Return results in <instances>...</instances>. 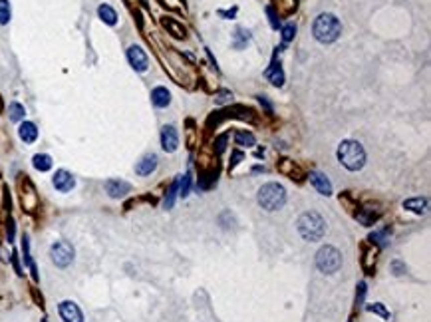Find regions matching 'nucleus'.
<instances>
[{
    "label": "nucleus",
    "mask_w": 431,
    "mask_h": 322,
    "mask_svg": "<svg viewBox=\"0 0 431 322\" xmlns=\"http://www.w3.org/2000/svg\"><path fill=\"white\" fill-rule=\"evenodd\" d=\"M312 34H314V38H316L318 42H322V44H332V42H336L338 36L342 34V24H340V20H338L334 14L324 12V14H320V16L314 20V24H312Z\"/></svg>",
    "instance_id": "obj_1"
},
{
    "label": "nucleus",
    "mask_w": 431,
    "mask_h": 322,
    "mask_svg": "<svg viewBox=\"0 0 431 322\" xmlns=\"http://www.w3.org/2000/svg\"><path fill=\"white\" fill-rule=\"evenodd\" d=\"M296 229H298V233H300V237L304 241L314 243V241H320L324 237V233H326V221L316 211H306V213H302L298 217Z\"/></svg>",
    "instance_id": "obj_2"
},
{
    "label": "nucleus",
    "mask_w": 431,
    "mask_h": 322,
    "mask_svg": "<svg viewBox=\"0 0 431 322\" xmlns=\"http://www.w3.org/2000/svg\"><path fill=\"white\" fill-rule=\"evenodd\" d=\"M338 160L348 171H360L366 165V152L362 144L354 140H346L338 148Z\"/></svg>",
    "instance_id": "obj_3"
},
{
    "label": "nucleus",
    "mask_w": 431,
    "mask_h": 322,
    "mask_svg": "<svg viewBox=\"0 0 431 322\" xmlns=\"http://www.w3.org/2000/svg\"><path fill=\"white\" fill-rule=\"evenodd\" d=\"M287 203V189L281 183H267L259 189V205L267 211H279Z\"/></svg>",
    "instance_id": "obj_4"
},
{
    "label": "nucleus",
    "mask_w": 431,
    "mask_h": 322,
    "mask_svg": "<svg viewBox=\"0 0 431 322\" xmlns=\"http://www.w3.org/2000/svg\"><path fill=\"white\" fill-rule=\"evenodd\" d=\"M316 267L326 273V275H334L340 267H342V255L336 247L326 245L316 253Z\"/></svg>",
    "instance_id": "obj_5"
},
{
    "label": "nucleus",
    "mask_w": 431,
    "mask_h": 322,
    "mask_svg": "<svg viewBox=\"0 0 431 322\" xmlns=\"http://www.w3.org/2000/svg\"><path fill=\"white\" fill-rule=\"evenodd\" d=\"M50 255H52V261H54L56 267L66 269L74 261V247L70 243H66V241H58V243L52 245Z\"/></svg>",
    "instance_id": "obj_6"
},
{
    "label": "nucleus",
    "mask_w": 431,
    "mask_h": 322,
    "mask_svg": "<svg viewBox=\"0 0 431 322\" xmlns=\"http://www.w3.org/2000/svg\"><path fill=\"white\" fill-rule=\"evenodd\" d=\"M128 60H130V64H132V68H134L136 72H145L147 66H149V60H147L145 50L142 46H136V44L128 48Z\"/></svg>",
    "instance_id": "obj_7"
},
{
    "label": "nucleus",
    "mask_w": 431,
    "mask_h": 322,
    "mask_svg": "<svg viewBox=\"0 0 431 322\" xmlns=\"http://www.w3.org/2000/svg\"><path fill=\"white\" fill-rule=\"evenodd\" d=\"M58 313L64 322H84V315L80 311V307L72 301H64L58 305Z\"/></svg>",
    "instance_id": "obj_8"
},
{
    "label": "nucleus",
    "mask_w": 431,
    "mask_h": 322,
    "mask_svg": "<svg viewBox=\"0 0 431 322\" xmlns=\"http://www.w3.org/2000/svg\"><path fill=\"white\" fill-rule=\"evenodd\" d=\"M161 148L167 154L177 152V148H179V134H177V130L173 126H165L161 130Z\"/></svg>",
    "instance_id": "obj_9"
},
{
    "label": "nucleus",
    "mask_w": 431,
    "mask_h": 322,
    "mask_svg": "<svg viewBox=\"0 0 431 322\" xmlns=\"http://www.w3.org/2000/svg\"><path fill=\"white\" fill-rule=\"evenodd\" d=\"M52 183H54V187H56L60 193H68V191L74 189L76 179L72 177L70 171H66V169H58L56 175H54V179H52Z\"/></svg>",
    "instance_id": "obj_10"
},
{
    "label": "nucleus",
    "mask_w": 431,
    "mask_h": 322,
    "mask_svg": "<svg viewBox=\"0 0 431 322\" xmlns=\"http://www.w3.org/2000/svg\"><path fill=\"white\" fill-rule=\"evenodd\" d=\"M22 205H24V209H26V211H34V209H36V205H38L36 189H34V185H32L28 179H24V181H22Z\"/></svg>",
    "instance_id": "obj_11"
},
{
    "label": "nucleus",
    "mask_w": 431,
    "mask_h": 322,
    "mask_svg": "<svg viewBox=\"0 0 431 322\" xmlns=\"http://www.w3.org/2000/svg\"><path fill=\"white\" fill-rule=\"evenodd\" d=\"M310 183L316 187V191L320 193V195H332V183H330V179L324 175V173H320V171H312L310 175Z\"/></svg>",
    "instance_id": "obj_12"
},
{
    "label": "nucleus",
    "mask_w": 431,
    "mask_h": 322,
    "mask_svg": "<svg viewBox=\"0 0 431 322\" xmlns=\"http://www.w3.org/2000/svg\"><path fill=\"white\" fill-rule=\"evenodd\" d=\"M106 191H108L110 197L120 199V197H124L126 193L132 191V185L128 181H122V179H110V181H106Z\"/></svg>",
    "instance_id": "obj_13"
},
{
    "label": "nucleus",
    "mask_w": 431,
    "mask_h": 322,
    "mask_svg": "<svg viewBox=\"0 0 431 322\" xmlns=\"http://www.w3.org/2000/svg\"><path fill=\"white\" fill-rule=\"evenodd\" d=\"M277 169H279L283 175L290 177V179H296V181H300V179H302V171H300V167H298L294 161L281 160L279 163H277Z\"/></svg>",
    "instance_id": "obj_14"
},
{
    "label": "nucleus",
    "mask_w": 431,
    "mask_h": 322,
    "mask_svg": "<svg viewBox=\"0 0 431 322\" xmlns=\"http://www.w3.org/2000/svg\"><path fill=\"white\" fill-rule=\"evenodd\" d=\"M155 169H157V156H155V154H149V156H145L144 160L136 165V173H138V175H142V177H145V175H151Z\"/></svg>",
    "instance_id": "obj_15"
},
{
    "label": "nucleus",
    "mask_w": 431,
    "mask_h": 322,
    "mask_svg": "<svg viewBox=\"0 0 431 322\" xmlns=\"http://www.w3.org/2000/svg\"><path fill=\"white\" fill-rule=\"evenodd\" d=\"M151 102H153L155 108H167V106L171 104V94H169V90L163 88V86L155 88V90L151 92Z\"/></svg>",
    "instance_id": "obj_16"
},
{
    "label": "nucleus",
    "mask_w": 431,
    "mask_h": 322,
    "mask_svg": "<svg viewBox=\"0 0 431 322\" xmlns=\"http://www.w3.org/2000/svg\"><path fill=\"white\" fill-rule=\"evenodd\" d=\"M18 136L24 144H34L38 140V128L32 124V122H24L20 128H18Z\"/></svg>",
    "instance_id": "obj_17"
},
{
    "label": "nucleus",
    "mask_w": 431,
    "mask_h": 322,
    "mask_svg": "<svg viewBox=\"0 0 431 322\" xmlns=\"http://www.w3.org/2000/svg\"><path fill=\"white\" fill-rule=\"evenodd\" d=\"M163 26L169 30V34H173L175 38H185L187 36V30H185V26L183 24H179L177 20H173V18H163Z\"/></svg>",
    "instance_id": "obj_18"
},
{
    "label": "nucleus",
    "mask_w": 431,
    "mask_h": 322,
    "mask_svg": "<svg viewBox=\"0 0 431 322\" xmlns=\"http://www.w3.org/2000/svg\"><path fill=\"white\" fill-rule=\"evenodd\" d=\"M356 219H358L362 225L370 227V225H374V223L380 219V213H376L372 207H366V209H362L360 213H356Z\"/></svg>",
    "instance_id": "obj_19"
},
{
    "label": "nucleus",
    "mask_w": 431,
    "mask_h": 322,
    "mask_svg": "<svg viewBox=\"0 0 431 322\" xmlns=\"http://www.w3.org/2000/svg\"><path fill=\"white\" fill-rule=\"evenodd\" d=\"M98 14H100V18H102L106 24H110V26L118 24V12H116L110 4H102V6L98 8Z\"/></svg>",
    "instance_id": "obj_20"
},
{
    "label": "nucleus",
    "mask_w": 431,
    "mask_h": 322,
    "mask_svg": "<svg viewBox=\"0 0 431 322\" xmlns=\"http://www.w3.org/2000/svg\"><path fill=\"white\" fill-rule=\"evenodd\" d=\"M404 207L406 209H410V211H414V213H426V209H428V199L426 197H414V199H408V201H404Z\"/></svg>",
    "instance_id": "obj_21"
},
{
    "label": "nucleus",
    "mask_w": 431,
    "mask_h": 322,
    "mask_svg": "<svg viewBox=\"0 0 431 322\" xmlns=\"http://www.w3.org/2000/svg\"><path fill=\"white\" fill-rule=\"evenodd\" d=\"M267 78H271V82H273L275 86H283V84H285V72H283L281 64L275 62V64L267 70Z\"/></svg>",
    "instance_id": "obj_22"
},
{
    "label": "nucleus",
    "mask_w": 431,
    "mask_h": 322,
    "mask_svg": "<svg viewBox=\"0 0 431 322\" xmlns=\"http://www.w3.org/2000/svg\"><path fill=\"white\" fill-rule=\"evenodd\" d=\"M235 144L241 146V148H253L257 144V140H255V136L251 132H237L235 134Z\"/></svg>",
    "instance_id": "obj_23"
},
{
    "label": "nucleus",
    "mask_w": 431,
    "mask_h": 322,
    "mask_svg": "<svg viewBox=\"0 0 431 322\" xmlns=\"http://www.w3.org/2000/svg\"><path fill=\"white\" fill-rule=\"evenodd\" d=\"M378 255V251L372 247V249H368L366 251V255H364V261H362V265H364V269H366V273L368 275H374V269H376V257Z\"/></svg>",
    "instance_id": "obj_24"
},
{
    "label": "nucleus",
    "mask_w": 431,
    "mask_h": 322,
    "mask_svg": "<svg viewBox=\"0 0 431 322\" xmlns=\"http://www.w3.org/2000/svg\"><path fill=\"white\" fill-rule=\"evenodd\" d=\"M32 165H34L38 171H50V167H52V158L46 156V154H38V156L32 158Z\"/></svg>",
    "instance_id": "obj_25"
},
{
    "label": "nucleus",
    "mask_w": 431,
    "mask_h": 322,
    "mask_svg": "<svg viewBox=\"0 0 431 322\" xmlns=\"http://www.w3.org/2000/svg\"><path fill=\"white\" fill-rule=\"evenodd\" d=\"M296 6H298V0H277V14L288 16L296 10Z\"/></svg>",
    "instance_id": "obj_26"
},
{
    "label": "nucleus",
    "mask_w": 431,
    "mask_h": 322,
    "mask_svg": "<svg viewBox=\"0 0 431 322\" xmlns=\"http://www.w3.org/2000/svg\"><path fill=\"white\" fill-rule=\"evenodd\" d=\"M8 114H10V120H12V122H20V120H24V116H26V110H24V106H22V104H18V102H12V104H10V108H8Z\"/></svg>",
    "instance_id": "obj_27"
},
{
    "label": "nucleus",
    "mask_w": 431,
    "mask_h": 322,
    "mask_svg": "<svg viewBox=\"0 0 431 322\" xmlns=\"http://www.w3.org/2000/svg\"><path fill=\"white\" fill-rule=\"evenodd\" d=\"M177 189H179V181H173V185L169 187L167 197H165V209H171V207H173V203H175V195H177Z\"/></svg>",
    "instance_id": "obj_28"
},
{
    "label": "nucleus",
    "mask_w": 431,
    "mask_h": 322,
    "mask_svg": "<svg viewBox=\"0 0 431 322\" xmlns=\"http://www.w3.org/2000/svg\"><path fill=\"white\" fill-rule=\"evenodd\" d=\"M370 313H374V315H380L382 319H386V321H390V313L386 311V307L382 305V303H374V305H368L366 307Z\"/></svg>",
    "instance_id": "obj_29"
},
{
    "label": "nucleus",
    "mask_w": 431,
    "mask_h": 322,
    "mask_svg": "<svg viewBox=\"0 0 431 322\" xmlns=\"http://www.w3.org/2000/svg\"><path fill=\"white\" fill-rule=\"evenodd\" d=\"M10 20V2L0 0V24H8Z\"/></svg>",
    "instance_id": "obj_30"
},
{
    "label": "nucleus",
    "mask_w": 431,
    "mask_h": 322,
    "mask_svg": "<svg viewBox=\"0 0 431 322\" xmlns=\"http://www.w3.org/2000/svg\"><path fill=\"white\" fill-rule=\"evenodd\" d=\"M22 253H24V263L32 269L34 267V263H32V259H30V243H28V235H24L22 237Z\"/></svg>",
    "instance_id": "obj_31"
},
{
    "label": "nucleus",
    "mask_w": 431,
    "mask_h": 322,
    "mask_svg": "<svg viewBox=\"0 0 431 322\" xmlns=\"http://www.w3.org/2000/svg\"><path fill=\"white\" fill-rule=\"evenodd\" d=\"M294 34H296V26L294 24H287L283 28V44H288L294 38Z\"/></svg>",
    "instance_id": "obj_32"
},
{
    "label": "nucleus",
    "mask_w": 431,
    "mask_h": 322,
    "mask_svg": "<svg viewBox=\"0 0 431 322\" xmlns=\"http://www.w3.org/2000/svg\"><path fill=\"white\" fill-rule=\"evenodd\" d=\"M189 189H191V173H187L181 181V187H179V195L181 197H187L189 195Z\"/></svg>",
    "instance_id": "obj_33"
},
{
    "label": "nucleus",
    "mask_w": 431,
    "mask_h": 322,
    "mask_svg": "<svg viewBox=\"0 0 431 322\" xmlns=\"http://www.w3.org/2000/svg\"><path fill=\"white\" fill-rule=\"evenodd\" d=\"M386 235H388V229H384V231H376V233L370 235V241H372V243H380V245L384 247V245H386Z\"/></svg>",
    "instance_id": "obj_34"
},
{
    "label": "nucleus",
    "mask_w": 431,
    "mask_h": 322,
    "mask_svg": "<svg viewBox=\"0 0 431 322\" xmlns=\"http://www.w3.org/2000/svg\"><path fill=\"white\" fill-rule=\"evenodd\" d=\"M392 271H394V275H398V277H400V275H404V273H406V265H404V263H400V261H394V263H392Z\"/></svg>",
    "instance_id": "obj_35"
},
{
    "label": "nucleus",
    "mask_w": 431,
    "mask_h": 322,
    "mask_svg": "<svg viewBox=\"0 0 431 322\" xmlns=\"http://www.w3.org/2000/svg\"><path fill=\"white\" fill-rule=\"evenodd\" d=\"M163 6H167V8H175V10H181L183 8V4H181V0H159Z\"/></svg>",
    "instance_id": "obj_36"
},
{
    "label": "nucleus",
    "mask_w": 431,
    "mask_h": 322,
    "mask_svg": "<svg viewBox=\"0 0 431 322\" xmlns=\"http://www.w3.org/2000/svg\"><path fill=\"white\" fill-rule=\"evenodd\" d=\"M364 297H366V283H360V285H358V295H356V303H358V305H362Z\"/></svg>",
    "instance_id": "obj_37"
},
{
    "label": "nucleus",
    "mask_w": 431,
    "mask_h": 322,
    "mask_svg": "<svg viewBox=\"0 0 431 322\" xmlns=\"http://www.w3.org/2000/svg\"><path fill=\"white\" fill-rule=\"evenodd\" d=\"M267 12H269V16H271V24H273V28H279V20H277V18H279V14L275 12V8H273V6H269V8H267Z\"/></svg>",
    "instance_id": "obj_38"
},
{
    "label": "nucleus",
    "mask_w": 431,
    "mask_h": 322,
    "mask_svg": "<svg viewBox=\"0 0 431 322\" xmlns=\"http://www.w3.org/2000/svg\"><path fill=\"white\" fill-rule=\"evenodd\" d=\"M243 158H245V156H243L241 152H235V154H233V161H231V169H233V167H237V165L243 161Z\"/></svg>",
    "instance_id": "obj_39"
},
{
    "label": "nucleus",
    "mask_w": 431,
    "mask_h": 322,
    "mask_svg": "<svg viewBox=\"0 0 431 322\" xmlns=\"http://www.w3.org/2000/svg\"><path fill=\"white\" fill-rule=\"evenodd\" d=\"M6 231H8V241L12 243V241H14V221H12V219H8V227H6Z\"/></svg>",
    "instance_id": "obj_40"
},
{
    "label": "nucleus",
    "mask_w": 431,
    "mask_h": 322,
    "mask_svg": "<svg viewBox=\"0 0 431 322\" xmlns=\"http://www.w3.org/2000/svg\"><path fill=\"white\" fill-rule=\"evenodd\" d=\"M12 263H14V269L18 275H22V269H20V263H18V253H12Z\"/></svg>",
    "instance_id": "obj_41"
},
{
    "label": "nucleus",
    "mask_w": 431,
    "mask_h": 322,
    "mask_svg": "<svg viewBox=\"0 0 431 322\" xmlns=\"http://www.w3.org/2000/svg\"><path fill=\"white\" fill-rule=\"evenodd\" d=\"M229 98H233V96H231L229 92H221V96L217 98V102H219V104H225V102H227Z\"/></svg>",
    "instance_id": "obj_42"
},
{
    "label": "nucleus",
    "mask_w": 431,
    "mask_h": 322,
    "mask_svg": "<svg viewBox=\"0 0 431 322\" xmlns=\"http://www.w3.org/2000/svg\"><path fill=\"white\" fill-rule=\"evenodd\" d=\"M225 142H227V136H223V138H221V140L217 142V152H219V154H221V152L225 150Z\"/></svg>",
    "instance_id": "obj_43"
},
{
    "label": "nucleus",
    "mask_w": 431,
    "mask_h": 322,
    "mask_svg": "<svg viewBox=\"0 0 431 322\" xmlns=\"http://www.w3.org/2000/svg\"><path fill=\"white\" fill-rule=\"evenodd\" d=\"M42 322H46V321H42Z\"/></svg>",
    "instance_id": "obj_44"
}]
</instances>
